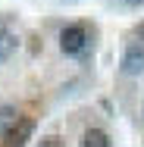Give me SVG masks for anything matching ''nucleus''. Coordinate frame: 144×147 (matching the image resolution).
<instances>
[{
	"label": "nucleus",
	"mask_w": 144,
	"mask_h": 147,
	"mask_svg": "<svg viewBox=\"0 0 144 147\" xmlns=\"http://www.w3.org/2000/svg\"><path fill=\"white\" fill-rule=\"evenodd\" d=\"M13 50H16V34L0 31V63H6V59L13 57Z\"/></svg>",
	"instance_id": "6"
},
{
	"label": "nucleus",
	"mask_w": 144,
	"mask_h": 147,
	"mask_svg": "<svg viewBox=\"0 0 144 147\" xmlns=\"http://www.w3.org/2000/svg\"><path fill=\"white\" fill-rule=\"evenodd\" d=\"M82 147H110V135L103 128H88L82 135Z\"/></svg>",
	"instance_id": "4"
},
{
	"label": "nucleus",
	"mask_w": 144,
	"mask_h": 147,
	"mask_svg": "<svg viewBox=\"0 0 144 147\" xmlns=\"http://www.w3.org/2000/svg\"><path fill=\"white\" fill-rule=\"evenodd\" d=\"M41 147H66V141L59 135H47V138H41Z\"/></svg>",
	"instance_id": "7"
},
{
	"label": "nucleus",
	"mask_w": 144,
	"mask_h": 147,
	"mask_svg": "<svg viewBox=\"0 0 144 147\" xmlns=\"http://www.w3.org/2000/svg\"><path fill=\"white\" fill-rule=\"evenodd\" d=\"M16 119H19V113H16V107H0V138L16 125Z\"/></svg>",
	"instance_id": "5"
},
{
	"label": "nucleus",
	"mask_w": 144,
	"mask_h": 147,
	"mask_svg": "<svg viewBox=\"0 0 144 147\" xmlns=\"http://www.w3.org/2000/svg\"><path fill=\"white\" fill-rule=\"evenodd\" d=\"M119 69H122L125 75H141V72H144V47H141V44H132V47H125Z\"/></svg>",
	"instance_id": "3"
},
{
	"label": "nucleus",
	"mask_w": 144,
	"mask_h": 147,
	"mask_svg": "<svg viewBox=\"0 0 144 147\" xmlns=\"http://www.w3.org/2000/svg\"><path fill=\"white\" fill-rule=\"evenodd\" d=\"M88 44H91V38H88L85 25H66L59 31V50L69 53V57H82L88 50Z\"/></svg>",
	"instance_id": "1"
},
{
	"label": "nucleus",
	"mask_w": 144,
	"mask_h": 147,
	"mask_svg": "<svg viewBox=\"0 0 144 147\" xmlns=\"http://www.w3.org/2000/svg\"><path fill=\"white\" fill-rule=\"evenodd\" d=\"M132 31H135V38H141V41H144V22H138V25H135Z\"/></svg>",
	"instance_id": "8"
},
{
	"label": "nucleus",
	"mask_w": 144,
	"mask_h": 147,
	"mask_svg": "<svg viewBox=\"0 0 144 147\" xmlns=\"http://www.w3.org/2000/svg\"><path fill=\"white\" fill-rule=\"evenodd\" d=\"M31 135H34V119L19 116V119H16V125L3 135V141H6V147H25L31 141Z\"/></svg>",
	"instance_id": "2"
},
{
	"label": "nucleus",
	"mask_w": 144,
	"mask_h": 147,
	"mask_svg": "<svg viewBox=\"0 0 144 147\" xmlns=\"http://www.w3.org/2000/svg\"><path fill=\"white\" fill-rule=\"evenodd\" d=\"M125 3H141V0H125Z\"/></svg>",
	"instance_id": "9"
}]
</instances>
